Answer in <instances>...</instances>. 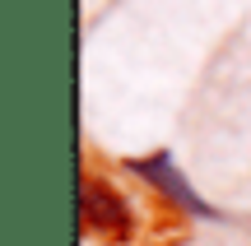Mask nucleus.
I'll use <instances>...</instances> for the list:
<instances>
[{
	"mask_svg": "<svg viewBox=\"0 0 251 246\" xmlns=\"http://www.w3.org/2000/svg\"><path fill=\"white\" fill-rule=\"evenodd\" d=\"M79 219L102 242H126L135 232V214L126 204V195L102 177H84L79 181Z\"/></svg>",
	"mask_w": 251,
	"mask_h": 246,
	"instance_id": "f257e3e1",
	"label": "nucleus"
},
{
	"mask_svg": "<svg viewBox=\"0 0 251 246\" xmlns=\"http://www.w3.org/2000/svg\"><path fill=\"white\" fill-rule=\"evenodd\" d=\"M126 167H130L140 181H149L168 204H177L181 214H191V219H214V209H209V204L196 195V186L181 177V167L172 163V154H163V149H158V154H149V158H130Z\"/></svg>",
	"mask_w": 251,
	"mask_h": 246,
	"instance_id": "f03ea898",
	"label": "nucleus"
}]
</instances>
